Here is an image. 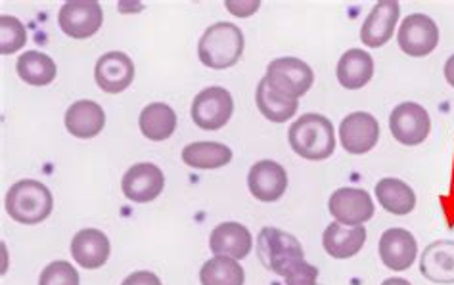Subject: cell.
<instances>
[{"label": "cell", "mask_w": 454, "mask_h": 285, "mask_svg": "<svg viewBox=\"0 0 454 285\" xmlns=\"http://www.w3.org/2000/svg\"><path fill=\"white\" fill-rule=\"evenodd\" d=\"M121 285H161V280L153 274V272L148 270H140L133 272Z\"/></svg>", "instance_id": "4dcf8cb0"}, {"label": "cell", "mask_w": 454, "mask_h": 285, "mask_svg": "<svg viewBox=\"0 0 454 285\" xmlns=\"http://www.w3.org/2000/svg\"><path fill=\"white\" fill-rule=\"evenodd\" d=\"M209 247L215 257L246 258L254 249V237L244 224L223 222L209 235Z\"/></svg>", "instance_id": "e0dca14e"}, {"label": "cell", "mask_w": 454, "mask_h": 285, "mask_svg": "<svg viewBox=\"0 0 454 285\" xmlns=\"http://www.w3.org/2000/svg\"><path fill=\"white\" fill-rule=\"evenodd\" d=\"M366 242L364 227H345V224L333 222L322 235V245L326 253L333 258H351L355 257Z\"/></svg>", "instance_id": "44dd1931"}, {"label": "cell", "mask_w": 454, "mask_h": 285, "mask_svg": "<svg viewBox=\"0 0 454 285\" xmlns=\"http://www.w3.org/2000/svg\"><path fill=\"white\" fill-rule=\"evenodd\" d=\"M104 14L97 0H71L58 14V23L71 39H89L102 27Z\"/></svg>", "instance_id": "ba28073f"}, {"label": "cell", "mask_w": 454, "mask_h": 285, "mask_svg": "<svg viewBox=\"0 0 454 285\" xmlns=\"http://www.w3.org/2000/svg\"><path fill=\"white\" fill-rule=\"evenodd\" d=\"M381 285H411V281H406V280H403V278H389V280H386Z\"/></svg>", "instance_id": "836d02e7"}, {"label": "cell", "mask_w": 454, "mask_h": 285, "mask_svg": "<svg viewBox=\"0 0 454 285\" xmlns=\"http://www.w3.org/2000/svg\"><path fill=\"white\" fill-rule=\"evenodd\" d=\"M255 102L259 112L272 123H286L295 115L297 108H300V102L294 98H286L277 90H272L265 79H261L259 82Z\"/></svg>", "instance_id": "4316f807"}, {"label": "cell", "mask_w": 454, "mask_h": 285, "mask_svg": "<svg viewBox=\"0 0 454 285\" xmlns=\"http://www.w3.org/2000/svg\"><path fill=\"white\" fill-rule=\"evenodd\" d=\"M247 186L254 197L262 204H272L278 201L288 188V174L280 163L262 159L255 163L247 174Z\"/></svg>", "instance_id": "7c38bea8"}, {"label": "cell", "mask_w": 454, "mask_h": 285, "mask_svg": "<svg viewBox=\"0 0 454 285\" xmlns=\"http://www.w3.org/2000/svg\"><path fill=\"white\" fill-rule=\"evenodd\" d=\"M376 197L380 205L393 215H409L416 207L414 189L399 178H381L376 184Z\"/></svg>", "instance_id": "603a6c76"}, {"label": "cell", "mask_w": 454, "mask_h": 285, "mask_svg": "<svg viewBox=\"0 0 454 285\" xmlns=\"http://www.w3.org/2000/svg\"><path fill=\"white\" fill-rule=\"evenodd\" d=\"M94 79H97V85L107 94L123 92L135 79L133 59L123 52H107L97 62Z\"/></svg>", "instance_id": "9a60e30c"}, {"label": "cell", "mask_w": 454, "mask_h": 285, "mask_svg": "<svg viewBox=\"0 0 454 285\" xmlns=\"http://www.w3.org/2000/svg\"><path fill=\"white\" fill-rule=\"evenodd\" d=\"M420 272L434 283H454V242L439 240L429 243L420 257Z\"/></svg>", "instance_id": "d6986e66"}, {"label": "cell", "mask_w": 454, "mask_h": 285, "mask_svg": "<svg viewBox=\"0 0 454 285\" xmlns=\"http://www.w3.org/2000/svg\"><path fill=\"white\" fill-rule=\"evenodd\" d=\"M138 125L142 135H145L148 140L153 142H163L167 138H171L175 128H176V113L171 108V105L155 102L146 105L140 113Z\"/></svg>", "instance_id": "cb8c5ba5"}, {"label": "cell", "mask_w": 454, "mask_h": 285, "mask_svg": "<svg viewBox=\"0 0 454 285\" xmlns=\"http://www.w3.org/2000/svg\"><path fill=\"white\" fill-rule=\"evenodd\" d=\"M374 77V59L361 49L345 52L338 64V81L343 89L358 90Z\"/></svg>", "instance_id": "7402d4cb"}, {"label": "cell", "mask_w": 454, "mask_h": 285, "mask_svg": "<svg viewBox=\"0 0 454 285\" xmlns=\"http://www.w3.org/2000/svg\"><path fill=\"white\" fill-rule=\"evenodd\" d=\"M330 215L345 227H364L374 217V201L358 188H340L328 201Z\"/></svg>", "instance_id": "9c48e42d"}, {"label": "cell", "mask_w": 454, "mask_h": 285, "mask_svg": "<svg viewBox=\"0 0 454 285\" xmlns=\"http://www.w3.org/2000/svg\"><path fill=\"white\" fill-rule=\"evenodd\" d=\"M244 268L231 257H213L201 266V285H244Z\"/></svg>", "instance_id": "83f0119b"}, {"label": "cell", "mask_w": 454, "mask_h": 285, "mask_svg": "<svg viewBox=\"0 0 454 285\" xmlns=\"http://www.w3.org/2000/svg\"><path fill=\"white\" fill-rule=\"evenodd\" d=\"M106 125V113L102 105L90 100H79L69 105L66 112V128L77 138H94L102 133Z\"/></svg>", "instance_id": "ffe728a7"}, {"label": "cell", "mask_w": 454, "mask_h": 285, "mask_svg": "<svg viewBox=\"0 0 454 285\" xmlns=\"http://www.w3.org/2000/svg\"><path fill=\"white\" fill-rule=\"evenodd\" d=\"M445 79H447L449 85L454 89V54L447 59V64H445Z\"/></svg>", "instance_id": "d6a6232c"}, {"label": "cell", "mask_w": 454, "mask_h": 285, "mask_svg": "<svg viewBox=\"0 0 454 285\" xmlns=\"http://www.w3.org/2000/svg\"><path fill=\"white\" fill-rule=\"evenodd\" d=\"M401 16L397 0H380L363 23L361 41L368 49H380L391 41Z\"/></svg>", "instance_id": "5bb4252c"}, {"label": "cell", "mask_w": 454, "mask_h": 285, "mask_svg": "<svg viewBox=\"0 0 454 285\" xmlns=\"http://www.w3.org/2000/svg\"><path fill=\"white\" fill-rule=\"evenodd\" d=\"M112 245L107 235L97 228H87L75 234L71 240V255L75 263L87 270H97L104 266L110 258Z\"/></svg>", "instance_id": "ac0fdd59"}, {"label": "cell", "mask_w": 454, "mask_h": 285, "mask_svg": "<svg viewBox=\"0 0 454 285\" xmlns=\"http://www.w3.org/2000/svg\"><path fill=\"white\" fill-rule=\"evenodd\" d=\"M39 285H79V272L67 260H56L43 270Z\"/></svg>", "instance_id": "f546056e"}, {"label": "cell", "mask_w": 454, "mask_h": 285, "mask_svg": "<svg viewBox=\"0 0 454 285\" xmlns=\"http://www.w3.org/2000/svg\"><path fill=\"white\" fill-rule=\"evenodd\" d=\"M397 39L404 54L412 58H424L437 49L439 27L432 18L424 14H412L403 21Z\"/></svg>", "instance_id": "30bf717a"}, {"label": "cell", "mask_w": 454, "mask_h": 285, "mask_svg": "<svg viewBox=\"0 0 454 285\" xmlns=\"http://www.w3.org/2000/svg\"><path fill=\"white\" fill-rule=\"evenodd\" d=\"M165 176L153 163H137L130 167L121 182V189L127 199L135 204H148L163 192Z\"/></svg>", "instance_id": "4fadbf2b"}, {"label": "cell", "mask_w": 454, "mask_h": 285, "mask_svg": "<svg viewBox=\"0 0 454 285\" xmlns=\"http://www.w3.org/2000/svg\"><path fill=\"white\" fill-rule=\"evenodd\" d=\"M391 135L404 146H418L432 133V119L420 104L404 102L389 115Z\"/></svg>", "instance_id": "52a82bcc"}, {"label": "cell", "mask_w": 454, "mask_h": 285, "mask_svg": "<svg viewBox=\"0 0 454 285\" xmlns=\"http://www.w3.org/2000/svg\"><path fill=\"white\" fill-rule=\"evenodd\" d=\"M267 85L286 98H301L315 82V73L305 62L297 58H278L269 64Z\"/></svg>", "instance_id": "5b68a950"}, {"label": "cell", "mask_w": 454, "mask_h": 285, "mask_svg": "<svg viewBox=\"0 0 454 285\" xmlns=\"http://www.w3.org/2000/svg\"><path fill=\"white\" fill-rule=\"evenodd\" d=\"M51 189L37 181H20L8 189L6 212L20 224H39L51 217Z\"/></svg>", "instance_id": "277c9868"}, {"label": "cell", "mask_w": 454, "mask_h": 285, "mask_svg": "<svg viewBox=\"0 0 454 285\" xmlns=\"http://www.w3.org/2000/svg\"><path fill=\"white\" fill-rule=\"evenodd\" d=\"M259 6H261L259 0H252V3H232V0H229V3H226V8L231 10V14H234L238 18L252 16L254 12H257Z\"/></svg>", "instance_id": "1f68e13d"}, {"label": "cell", "mask_w": 454, "mask_h": 285, "mask_svg": "<svg viewBox=\"0 0 454 285\" xmlns=\"http://www.w3.org/2000/svg\"><path fill=\"white\" fill-rule=\"evenodd\" d=\"M27 42V33L23 23L14 16L0 18V52L16 54Z\"/></svg>", "instance_id": "f1b7e54d"}, {"label": "cell", "mask_w": 454, "mask_h": 285, "mask_svg": "<svg viewBox=\"0 0 454 285\" xmlns=\"http://www.w3.org/2000/svg\"><path fill=\"white\" fill-rule=\"evenodd\" d=\"M18 75L31 87H46L56 79V64L51 56L37 50H29L18 59Z\"/></svg>", "instance_id": "484cf974"}, {"label": "cell", "mask_w": 454, "mask_h": 285, "mask_svg": "<svg viewBox=\"0 0 454 285\" xmlns=\"http://www.w3.org/2000/svg\"><path fill=\"white\" fill-rule=\"evenodd\" d=\"M183 161L194 169H221L232 161V150L219 142H194L183 150Z\"/></svg>", "instance_id": "d4e9b609"}, {"label": "cell", "mask_w": 454, "mask_h": 285, "mask_svg": "<svg viewBox=\"0 0 454 285\" xmlns=\"http://www.w3.org/2000/svg\"><path fill=\"white\" fill-rule=\"evenodd\" d=\"M418 255L414 235L404 228H389L380 237L381 263L395 272L409 270Z\"/></svg>", "instance_id": "2e32d148"}, {"label": "cell", "mask_w": 454, "mask_h": 285, "mask_svg": "<svg viewBox=\"0 0 454 285\" xmlns=\"http://www.w3.org/2000/svg\"><path fill=\"white\" fill-rule=\"evenodd\" d=\"M340 138L345 151L353 156H363L372 150L380 140V125L374 115L366 112H355L341 121Z\"/></svg>", "instance_id": "8fae6325"}, {"label": "cell", "mask_w": 454, "mask_h": 285, "mask_svg": "<svg viewBox=\"0 0 454 285\" xmlns=\"http://www.w3.org/2000/svg\"><path fill=\"white\" fill-rule=\"evenodd\" d=\"M234 113V100L231 92L223 87H209L201 90L192 102L194 123L201 130H219L231 121Z\"/></svg>", "instance_id": "8992f818"}, {"label": "cell", "mask_w": 454, "mask_h": 285, "mask_svg": "<svg viewBox=\"0 0 454 285\" xmlns=\"http://www.w3.org/2000/svg\"><path fill=\"white\" fill-rule=\"evenodd\" d=\"M290 146L309 161H325L336 150V133L328 117L305 113L290 127Z\"/></svg>", "instance_id": "7a4b0ae2"}, {"label": "cell", "mask_w": 454, "mask_h": 285, "mask_svg": "<svg viewBox=\"0 0 454 285\" xmlns=\"http://www.w3.org/2000/svg\"><path fill=\"white\" fill-rule=\"evenodd\" d=\"M257 255L261 265L284 278L286 285H317L318 270L307 263L295 235L278 228H262L257 237Z\"/></svg>", "instance_id": "6da1fadb"}, {"label": "cell", "mask_w": 454, "mask_h": 285, "mask_svg": "<svg viewBox=\"0 0 454 285\" xmlns=\"http://www.w3.org/2000/svg\"><path fill=\"white\" fill-rule=\"evenodd\" d=\"M244 54V33L229 21L215 23L206 29L198 44V56L211 69L232 67Z\"/></svg>", "instance_id": "3957f363"}]
</instances>
